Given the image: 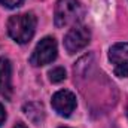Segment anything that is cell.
<instances>
[{
    "label": "cell",
    "mask_w": 128,
    "mask_h": 128,
    "mask_svg": "<svg viewBox=\"0 0 128 128\" xmlns=\"http://www.w3.org/2000/svg\"><path fill=\"white\" fill-rule=\"evenodd\" d=\"M0 96L12 98V64L6 57H0Z\"/></svg>",
    "instance_id": "cell-7"
},
{
    "label": "cell",
    "mask_w": 128,
    "mask_h": 128,
    "mask_svg": "<svg viewBox=\"0 0 128 128\" xmlns=\"http://www.w3.org/2000/svg\"><path fill=\"white\" fill-rule=\"evenodd\" d=\"M61 128H68V127H61Z\"/></svg>",
    "instance_id": "cell-13"
},
{
    "label": "cell",
    "mask_w": 128,
    "mask_h": 128,
    "mask_svg": "<svg viewBox=\"0 0 128 128\" xmlns=\"http://www.w3.org/2000/svg\"><path fill=\"white\" fill-rule=\"evenodd\" d=\"M51 104H52V109L60 115V116H70L73 113V110L76 109V96L68 91V90H61V91H57L52 100H51Z\"/></svg>",
    "instance_id": "cell-6"
},
{
    "label": "cell",
    "mask_w": 128,
    "mask_h": 128,
    "mask_svg": "<svg viewBox=\"0 0 128 128\" xmlns=\"http://www.w3.org/2000/svg\"><path fill=\"white\" fill-rule=\"evenodd\" d=\"M14 128H27V127H26L24 124H16V125H15Z\"/></svg>",
    "instance_id": "cell-12"
},
{
    "label": "cell",
    "mask_w": 128,
    "mask_h": 128,
    "mask_svg": "<svg viewBox=\"0 0 128 128\" xmlns=\"http://www.w3.org/2000/svg\"><path fill=\"white\" fill-rule=\"evenodd\" d=\"M91 40V32L84 24L73 26L64 37V48L68 54H76L84 49Z\"/></svg>",
    "instance_id": "cell-4"
},
{
    "label": "cell",
    "mask_w": 128,
    "mask_h": 128,
    "mask_svg": "<svg viewBox=\"0 0 128 128\" xmlns=\"http://www.w3.org/2000/svg\"><path fill=\"white\" fill-rule=\"evenodd\" d=\"M85 15V9L79 0H58L55 4L54 12V22L55 27H73L76 24H80L82 18Z\"/></svg>",
    "instance_id": "cell-1"
},
{
    "label": "cell",
    "mask_w": 128,
    "mask_h": 128,
    "mask_svg": "<svg viewBox=\"0 0 128 128\" xmlns=\"http://www.w3.org/2000/svg\"><path fill=\"white\" fill-rule=\"evenodd\" d=\"M57 51L58 48H57L55 39L51 36H46L36 45L34 51L30 55V64L34 67H40V66L52 63L57 58Z\"/></svg>",
    "instance_id": "cell-3"
},
{
    "label": "cell",
    "mask_w": 128,
    "mask_h": 128,
    "mask_svg": "<svg viewBox=\"0 0 128 128\" xmlns=\"http://www.w3.org/2000/svg\"><path fill=\"white\" fill-rule=\"evenodd\" d=\"M66 79V70L63 67H55L49 72V80L52 84H60Z\"/></svg>",
    "instance_id": "cell-9"
},
{
    "label": "cell",
    "mask_w": 128,
    "mask_h": 128,
    "mask_svg": "<svg viewBox=\"0 0 128 128\" xmlns=\"http://www.w3.org/2000/svg\"><path fill=\"white\" fill-rule=\"evenodd\" d=\"M4 121H6V110H4L3 104L0 103V127L4 124Z\"/></svg>",
    "instance_id": "cell-11"
},
{
    "label": "cell",
    "mask_w": 128,
    "mask_h": 128,
    "mask_svg": "<svg viewBox=\"0 0 128 128\" xmlns=\"http://www.w3.org/2000/svg\"><path fill=\"white\" fill-rule=\"evenodd\" d=\"M109 60L118 78H128V43H115L109 49Z\"/></svg>",
    "instance_id": "cell-5"
},
{
    "label": "cell",
    "mask_w": 128,
    "mask_h": 128,
    "mask_svg": "<svg viewBox=\"0 0 128 128\" xmlns=\"http://www.w3.org/2000/svg\"><path fill=\"white\" fill-rule=\"evenodd\" d=\"M36 16L33 14H20L14 15L8 21V34L16 43H27L30 42L36 32Z\"/></svg>",
    "instance_id": "cell-2"
},
{
    "label": "cell",
    "mask_w": 128,
    "mask_h": 128,
    "mask_svg": "<svg viewBox=\"0 0 128 128\" xmlns=\"http://www.w3.org/2000/svg\"><path fill=\"white\" fill-rule=\"evenodd\" d=\"M24 113L26 116L33 121L34 124H39L43 118H45V112H43V106L39 103H28L24 106Z\"/></svg>",
    "instance_id": "cell-8"
},
{
    "label": "cell",
    "mask_w": 128,
    "mask_h": 128,
    "mask_svg": "<svg viewBox=\"0 0 128 128\" xmlns=\"http://www.w3.org/2000/svg\"><path fill=\"white\" fill-rule=\"evenodd\" d=\"M22 2H24V0H0V4H3V6L8 8V9H15V8H18V6H21Z\"/></svg>",
    "instance_id": "cell-10"
}]
</instances>
